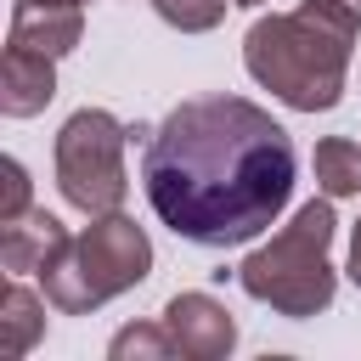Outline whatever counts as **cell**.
<instances>
[{"instance_id":"16","label":"cell","mask_w":361,"mask_h":361,"mask_svg":"<svg viewBox=\"0 0 361 361\" xmlns=\"http://www.w3.org/2000/svg\"><path fill=\"white\" fill-rule=\"evenodd\" d=\"M17 6H90V0H17Z\"/></svg>"},{"instance_id":"2","label":"cell","mask_w":361,"mask_h":361,"mask_svg":"<svg viewBox=\"0 0 361 361\" xmlns=\"http://www.w3.org/2000/svg\"><path fill=\"white\" fill-rule=\"evenodd\" d=\"M361 17L338 0H305L293 11H265L243 34V68L293 113H333L344 96L350 51Z\"/></svg>"},{"instance_id":"6","label":"cell","mask_w":361,"mask_h":361,"mask_svg":"<svg viewBox=\"0 0 361 361\" xmlns=\"http://www.w3.org/2000/svg\"><path fill=\"white\" fill-rule=\"evenodd\" d=\"M164 327L175 333L186 361H226L237 350V322L214 293H175L164 305Z\"/></svg>"},{"instance_id":"5","label":"cell","mask_w":361,"mask_h":361,"mask_svg":"<svg viewBox=\"0 0 361 361\" xmlns=\"http://www.w3.org/2000/svg\"><path fill=\"white\" fill-rule=\"evenodd\" d=\"M124 141H130V124H118L107 107H79L56 130V152H51L56 192L79 214H118L124 209V197H130Z\"/></svg>"},{"instance_id":"3","label":"cell","mask_w":361,"mask_h":361,"mask_svg":"<svg viewBox=\"0 0 361 361\" xmlns=\"http://www.w3.org/2000/svg\"><path fill=\"white\" fill-rule=\"evenodd\" d=\"M333 231H338V214H333V197H310L293 209V220L265 237L243 265H237V282L248 299L271 305L276 316L288 322H310L333 305L338 293V271H333Z\"/></svg>"},{"instance_id":"13","label":"cell","mask_w":361,"mask_h":361,"mask_svg":"<svg viewBox=\"0 0 361 361\" xmlns=\"http://www.w3.org/2000/svg\"><path fill=\"white\" fill-rule=\"evenodd\" d=\"M226 6H231V0H152V11H158L169 28H180V34H209V28H220Z\"/></svg>"},{"instance_id":"11","label":"cell","mask_w":361,"mask_h":361,"mask_svg":"<svg viewBox=\"0 0 361 361\" xmlns=\"http://www.w3.org/2000/svg\"><path fill=\"white\" fill-rule=\"evenodd\" d=\"M310 169H316V186H322L333 203L361 192V147H355V141H344V135H327V141H316V152H310Z\"/></svg>"},{"instance_id":"1","label":"cell","mask_w":361,"mask_h":361,"mask_svg":"<svg viewBox=\"0 0 361 361\" xmlns=\"http://www.w3.org/2000/svg\"><path fill=\"white\" fill-rule=\"evenodd\" d=\"M293 135L248 96H192L164 113L141 152L152 214L197 248L254 243L293 197Z\"/></svg>"},{"instance_id":"17","label":"cell","mask_w":361,"mask_h":361,"mask_svg":"<svg viewBox=\"0 0 361 361\" xmlns=\"http://www.w3.org/2000/svg\"><path fill=\"white\" fill-rule=\"evenodd\" d=\"M338 6H344V11H355V17H361V0H338Z\"/></svg>"},{"instance_id":"8","label":"cell","mask_w":361,"mask_h":361,"mask_svg":"<svg viewBox=\"0 0 361 361\" xmlns=\"http://www.w3.org/2000/svg\"><path fill=\"white\" fill-rule=\"evenodd\" d=\"M62 243H68V226L51 209H28L23 220H6L0 226V265L11 276H39L45 259H56Z\"/></svg>"},{"instance_id":"15","label":"cell","mask_w":361,"mask_h":361,"mask_svg":"<svg viewBox=\"0 0 361 361\" xmlns=\"http://www.w3.org/2000/svg\"><path fill=\"white\" fill-rule=\"evenodd\" d=\"M344 271H350V282L361 288V220H355V231H350V259H344Z\"/></svg>"},{"instance_id":"9","label":"cell","mask_w":361,"mask_h":361,"mask_svg":"<svg viewBox=\"0 0 361 361\" xmlns=\"http://www.w3.org/2000/svg\"><path fill=\"white\" fill-rule=\"evenodd\" d=\"M85 34V6H17L6 45L39 51V56H68Z\"/></svg>"},{"instance_id":"12","label":"cell","mask_w":361,"mask_h":361,"mask_svg":"<svg viewBox=\"0 0 361 361\" xmlns=\"http://www.w3.org/2000/svg\"><path fill=\"white\" fill-rule=\"evenodd\" d=\"M107 355H113V361H169V355H180V344H175V333H169L164 316H158V322H130V327H118L113 344H107Z\"/></svg>"},{"instance_id":"4","label":"cell","mask_w":361,"mask_h":361,"mask_svg":"<svg viewBox=\"0 0 361 361\" xmlns=\"http://www.w3.org/2000/svg\"><path fill=\"white\" fill-rule=\"evenodd\" d=\"M147 276H152V237L118 209V214H90V226L79 237H68L56 248V259H45L39 288L51 299V310L90 316L107 299L141 288Z\"/></svg>"},{"instance_id":"14","label":"cell","mask_w":361,"mask_h":361,"mask_svg":"<svg viewBox=\"0 0 361 361\" xmlns=\"http://www.w3.org/2000/svg\"><path fill=\"white\" fill-rule=\"evenodd\" d=\"M0 226L6 220H23L28 209H34V180H28V169H23V158H0Z\"/></svg>"},{"instance_id":"10","label":"cell","mask_w":361,"mask_h":361,"mask_svg":"<svg viewBox=\"0 0 361 361\" xmlns=\"http://www.w3.org/2000/svg\"><path fill=\"white\" fill-rule=\"evenodd\" d=\"M45 305H51V299H39L34 288H23L17 276L0 288V350H6V355H28V350L39 344V333H45Z\"/></svg>"},{"instance_id":"18","label":"cell","mask_w":361,"mask_h":361,"mask_svg":"<svg viewBox=\"0 0 361 361\" xmlns=\"http://www.w3.org/2000/svg\"><path fill=\"white\" fill-rule=\"evenodd\" d=\"M231 6H265V0H231Z\"/></svg>"},{"instance_id":"7","label":"cell","mask_w":361,"mask_h":361,"mask_svg":"<svg viewBox=\"0 0 361 361\" xmlns=\"http://www.w3.org/2000/svg\"><path fill=\"white\" fill-rule=\"evenodd\" d=\"M51 96H56V56L6 45V62H0V113L6 118H34V113L51 107Z\"/></svg>"}]
</instances>
